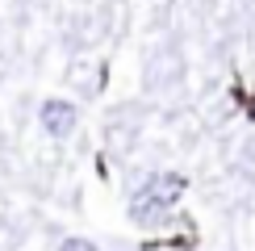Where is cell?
Segmentation results:
<instances>
[{
	"label": "cell",
	"instance_id": "cell-1",
	"mask_svg": "<svg viewBox=\"0 0 255 251\" xmlns=\"http://www.w3.org/2000/svg\"><path fill=\"white\" fill-rule=\"evenodd\" d=\"M180 193H184V180H180V176H159L155 184H146L142 193H138V201H134V218L142 222L151 205H155V218H159V214H163V209L172 205Z\"/></svg>",
	"mask_w": 255,
	"mask_h": 251
},
{
	"label": "cell",
	"instance_id": "cell-2",
	"mask_svg": "<svg viewBox=\"0 0 255 251\" xmlns=\"http://www.w3.org/2000/svg\"><path fill=\"white\" fill-rule=\"evenodd\" d=\"M76 105L71 101H46L42 105V130L46 134H55V138H67L71 130H76Z\"/></svg>",
	"mask_w": 255,
	"mask_h": 251
},
{
	"label": "cell",
	"instance_id": "cell-3",
	"mask_svg": "<svg viewBox=\"0 0 255 251\" xmlns=\"http://www.w3.org/2000/svg\"><path fill=\"white\" fill-rule=\"evenodd\" d=\"M59 251H97V247H92L88 239H67V243H63Z\"/></svg>",
	"mask_w": 255,
	"mask_h": 251
}]
</instances>
